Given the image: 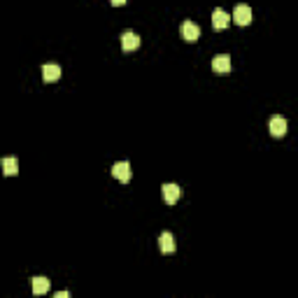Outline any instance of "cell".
Masks as SVG:
<instances>
[{
    "instance_id": "obj_1",
    "label": "cell",
    "mask_w": 298,
    "mask_h": 298,
    "mask_svg": "<svg viewBox=\"0 0 298 298\" xmlns=\"http://www.w3.org/2000/svg\"><path fill=\"white\" fill-rule=\"evenodd\" d=\"M112 175H115L119 182H131V175H133L131 163H126V161H119V163H115V166H112Z\"/></svg>"
},
{
    "instance_id": "obj_2",
    "label": "cell",
    "mask_w": 298,
    "mask_h": 298,
    "mask_svg": "<svg viewBox=\"0 0 298 298\" xmlns=\"http://www.w3.org/2000/svg\"><path fill=\"white\" fill-rule=\"evenodd\" d=\"M161 194H163V201L168 203V205H175L179 198V187L172 182H166L163 187H161Z\"/></svg>"
},
{
    "instance_id": "obj_3",
    "label": "cell",
    "mask_w": 298,
    "mask_h": 298,
    "mask_svg": "<svg viewBox=\"0 0 298 298\" xmlns=\"http://www.w3.org/2000/svg\"><path fill=\"white\" fill-rule=\"evenodd\" d=\"M179 30H182V38L187 42H196L201 38V28H198V23H194V21H184Z\"/></svg>"
},
{
    "instance_id": "obj_4",
    "label": "cell",
    "mask_w": 298,
    "mask_h": 298,
    "mask_svg": "<svg viewBox=\"0 0 298 298\" xmlns=\"http://www.w3.org/2000/svg\"><path fill=\"white\" fill-rule=\"evenodd\" d=\"M212 70L219 74L231 72V56L229 54H217V56L212 58Z\"/></svg>"
},
{
    "instance_id": "obj_5",
    "label": "cell",
    "mask_w": 298,
    "mask_h": 298,
    "mask_svg": "<svg viewBox=\"0 0 298 298\" xmlns=\"http://www.w3.org/2000/svg\"><path fill=\"white\" fill-rule=\"evenodd\" d=\"M229 23H231L229 12L221 10V7H217V10L212 12V28H214V30H221V28H226Z\"/></svg>"
},
{
    "instance_id": "obj_6",
    "label": "cell",
    "mask_w": 298,
    "mask_h": 298,
    "mask_svg": "<svg viewBox=\"0 0 298 298\" xmlns=\"http://www.w3.org/2000/svg\"><path fill=\"white\" fill-rule=\"evenodd\" d=\"M233 19H235V23L247 26V23H252V10H249L247 5H238L233 10Z\"/></svg>"
},
{
    "instance_id": "obj_7",
    "label": "cell",
    "mask_w": 298,
    "mask_h": 298,
    "mask_svg": "<svg viewBox=\"0 0 298 298\" xmlns=\"http://www.w3.org/2000/svg\"><path fill=\"white\" fill-rule=\"evenodd\" d=\"M121 47H124V52H133V49L140 47V38L133 30H126V33L121 35Z\"/></svg>"
},
{
    "instance_id": "obj_8",
    "label": "cell",
    "mask_w": 298,
    "mask_h": 298,
    "mask_svg": "<svg viewBox=\"0 0 298 298\" xmlns=\"http://www.w3.org/2000/svg\"><path fill=\"white\" fill-rule=\"evenodd\" d=\"M270 133H273L275 138H282V135L287 133V119H284V117H273V119H270Z\"/></svg>"
},
{
    "instance_id": "obj_9",
    "label": "cell",
    "mask_w": 298,
    "mask_h": 298,
    "mask_svg": "<svg viewBox=\"0 0 298 298\" xmlns=\"http://www.w3.org/2000/svg\"><path fill=\"white\" fill-rule=\"evenodd\" d=\"M159 245H161V252L163 254H172L175 252V238H172V233H168V231H163L159 238Z\"/></svg>"
},
{
    "instance_id": "obj_10",
    "label": "cell",
    "mask_w": 298,
    "mask_h": 298,
    "mask_svg": "<svg viewBox=\"0 0 298 298\" xmlns=\"http://www.w3.org/2000/svg\"><path fill=\"white\" fill-rule=\"evenodd\" d=\"M42 77H45V82H56L61 77V68L56 63H47L42 68Z\"/></svg>"
},
{
    "instance_id": "obj_11",
    "label": "cell",
    "mask_w": 298,
    "mask_h": 298,
    "mask_svg": "<svg viewBox=\"0 0 298 298\" xmlns=\"http://www.w3.org/2000/svg\"><path fill=\"white\" fill-rule=\"evenodd\" d=\"M49 291V280L47 277H33V293L40 296V293H47Z\"/></svg>"
},
{
    "instance_id": "obj_12",
    "label": "cell",
    "mask_w": 298,
    "mask_h": 298,
    "mask_svg": "<svg viewBox=\"0 0 298 298\" xmlns=\"http://www.w3.org/2000/svg\"><path fill=\"white\" fill-rule=\"evenodd\" d=\"M17 170H19L17 159H14V156H5V159H3V172H5V175H17Z\"/></svg>"
},
{
    "instance_id": "obj_13",
    "label": "cell",
    "mask_w": 298,
    "mask_h": 298,
    "mask_svg": "<svg viewBox=\"0 0 298 298\" xmlns=\"http://www.w3.org/2000/svg\"><path fill=\"white\" fill-rule=\"evenodd\" d=\"M109 3H112V5H115V7H119V5H124L126 0H109Z\"/></svg>"
}]
</instances>
